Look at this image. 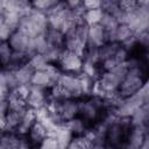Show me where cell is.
Returning <instances> with one entry per match:
<instances>
[{
  "mask_svg": "<svg viewBox=\"0 0 149 149\" xmlns=\"http://www.w3.org/2000/svg\"><path fill=\"white\" fill-rule=\"evenodd\" d=\"M72 99H81L84 98V92H83V86L80 83V79L78 74H72V73H65L63 72L58 83Z\"/></svg>",
  "mask_w": 149,
  "mask_h": 149,
  "instance_id": "obj_1",
  "label": "cell"
},
{
  "mask_svg": "<svg viewBox=\"0 0 149 149\" xmlns=\"http://www.w3.org/2000/svg\"><path fill=\"white\" fill-rule=\"evenodd\" d=\"M83 58L81 56H79L76 52L69 51V50H64L59 62H58V66L61 68V70L65 73H72V74H78L81 72L83 69Z\"/></svg>",
  "mask_w": 149,
  "mask_h": 149,
  "instance_id": "obj_2",
  "label": "cell"
},
{
  "mask_svg": "<svg viewBox=\"0 0 149 149\" xmlns=\"http://www.w3.org/2000/svg\"><path fill=\"white\" fill-rule=\"evenodd\" d=\"M48 91L49 90H43V88L30 86L29 93L26 98L27 108L36 111L41 107H44L48 102Z\"/></svg>",
  "mask_w": 149,
  "mask_h": 149,
  "instance_id": "obj_3",
  "label": "cell"
},
{
  "mask_svg": "<svg viewBox=\"0 0 149 149\" xmlns=\"http://www.w3.org/2000/svg\"><path fill=\"white\" fill-rule=\"evenodd\" d=\"M58 114L63 122H68L73 118L78 116L79 104L77 99H66L58 104Z\"/></svg>",
  "mask_w": 149,
  "mask_h": 149,
  "instance_id": "obj_4",
  "label": "cell"
},
{
  "mask_svg": "<svg viewBox=\"0 0 149 149\" xmlns=\"http://www.w3.org/2000/svg\"><path fill=\"white\" fill-rule=\"evenodd\" d=\"M30 38L31 37H29L28 34H26L24 31H22L20 29H16V30L13 31V34L8 38L7 43L9 44V47L13 51L26 54V51L28 49V45H29V42H30Z\"/></svg>",
  "mask_w": 149,
  "mask_h": 149,
  "instance_id": "obj_5",
  "label": "cell"
},
{
  "mask_svg": "<svg viewBox=\"0 0 149 149\" xmlns=\"http://www.w3.org/2000/svg\"><path fill=\"white\" fill-rule=\"evenodd\" d=\"M107 34L102 26L100 24H94V26H88V37H87V43L86 45L90 47H95L100 48L105 43H107Z\"/></svg>",
  "mask_w": 149,
  "mask_h": 149,
  "instance_id": "obj_6",
  "label": "cell"
},
{
  "mask_svg": "<svg viewBox=\"0 0 149 149\" xmlns=\"http://www.w3.org/2000/svg\"><path fill=\"white\" fill-rule=\"evenodd\" d=\"M47 136H48V130L45 129V127L40 121H36L31 126L30 130L27 134V139L34 148H36Z\"/></svg>",
  "mask_w": 149,
  "mask_h": 149,
  "instance_id": "obj_7",
  "label": "cell"
},
{
  "mask_svg": "<svg viewBox=\"0 0 149 149\" xmlns=\"http://www.w3.org/2000/svg\"><path fill=\"white\" fill-rule=\"evenodd\" d=\"M36 122V115H35V112L34 109H30V108H27L26 112L23 113L22 115V119L15 130V133L20 136H27L28 132L30 130L31 126Z\"/></svg>",
  "mask_w": 149,
  "mask_h": 149,
  "instance_id": "obj_8",
  "label": "cell"
},
{
  "mask_svg": "<svg viewBox=\"0 0 149 149\" xmlns=\"http://www.w3.org/2000/svg\"><path fill=\"white\" fill-rule=\"evenodd\" d=\"M68 128L70 129V132L72 133V135L76 137V136H81L84 135L88 129H90V123L86 122L84 119H81L79 115L73 118L72 120L65 122Z\"/></svg>",
  "mask_w": 149,
  "mask_h": 149,
  "instance_id": "obj_9",
  "label": "cell"
},
{
  "mask_svg": "<svg viewBox=\"0 0 149 149\" xmlns=\"http://www.w3.org/2000/svg\"><path fill=\"white\" fill-rule=\"evenodd\" d=\"M24 111H16V109H8V112L6 113V127H5V132H14L16 130L22 115Z\"/></svg>",
  "mask_w": 149,
  "mask_h": 149,
  "instance_id": "obj_10",
  "label": "cell"
},
{
  "mask_svg": "<svg viewBox=\"0 0 149 149\" xmlns=\"http://www.w3.org/2000/svg\"><path fill=\"white\" fill-rule=\"evenodd\" d=\"M30 86L43 88V90H49L52 85H51L48 73L44 70H38V71H34V73H33Z\"/></svg>",
  "mask_w": 149,
  "mask_h": 149,
  "instance_id": "obj_11",
  "label": "cell"
},
{
  "mask_svg": "<svg viewBox=\"0 0 149 149\" xmlns=\"http://www.w3.org/2000/svg\"><path fill=\"white\" fill-rule=\"evenodd\" d=\"M15 71V77L17 80L19 85H30L31 81V77L34 73V69L29 65V63L27 62L26 64H23L22 66H20L19 69L14 70Z\"/></svg>",
  "mask_w": 149,
  "mask_h": 149,
  "instance_id": "obj_12",
  "label": "cell"
},
{
  "mask_svg": "<svg viewBox=\"0 0 149 149\" xmlns=\"http://www.w3.org/2000/svg\"><path fill=\"white\" fill-rule=\"evenodd\" d=\"M134 36L132 29L126 24V23H120L116 29H115V33H114V38H115V42L119 43V44H122L123 42H126L127 40L132 38Z\"/></svg>",
  "mask_w": 149,
  "mask_h": 149,
  "instance_id": "obj_13",
  "label": "cell"
},
{
  "mask_svg": "<svg viewBox=\"0 0 149 149\" xmlns=\"http://www.w3.org/2000/svg\"><path fill=\"white\" fill-rule=\"evenodd\" d=\"M119 47H120V44L116 43V42H107L104 45H101L99 48V51H98L99 52V64L102 61L113 57Z\"/></svg>",
  "mask_w": 149,
  "mask_h": 149,
  "instance_id": "obj_14",
  "label": "cell"
},
{
  "mask_svg": "<svg viewBox=\"0 0 149 149\" xmlns=\"http://www.w3.org/2000/svg\"><path fill=\"white\" fill-rule=\"evenodd\" d=\"M104 15V10L101 8L99 9H92V10H85L83 15V22L87 26H94L99 24Z\"/></svg>",
  "mask_w": 149,
  "mask_h": 149,
  "instance_id": "obj_15",
  "label": "cell"
},
{
  "mask_svg": "<svg viewBox=\"0 0 149 149\" xmlns=\"http://www.w3.org/2000/svg\"><path fill=\"white\" fill-rule=\"evenodd\" d=\"M28 63H29V65L34 69V71L45 70L47 66L50 64V63L47 61V58L44 57V55H43V54H38V52L31 55V56L28 58Z\"/></svg>",
  "mask_w": 149,
  "mask_h": 149,
  "instance_id": "obj_16",
  "label": "cell"
},
{
  "mask_svg": "<svg viewBox=\"0 0 149 149\" xmlns=\"http://www.w3.org/2000/svg\"><path fill=\"white\" fill-rule=\"evenodd\" d=\"M20 19H21V14L16 10H7L3 13V20H5V24L8 26L10 29L16 30L20 23Z\"/></svg>",
  "mask_w": 149,
  "mask_h": 149,
  "instance_id": "obj_17",
  "label": "cell"
},
{
  "mask_svg": "<svg viewBox=\"0 0 149 149\" xmlns=\"http://www.w3.org/2000/svg\"><path fill=\"white\" fill-rule=\"evenodd\" d=\"M12 54H13V50L10 49L9 44L7 42H1V44H0V63H1L2 68H6L9 64Z\"/></svg>",
  "mask_w": 149,
  "mask_h": 149,
  "instance_id": "obj_18",
  "label": "cell"
},
{
  "mask_svg": "<svg viewBox=\"0 0 149 149\" xmlns=\"http://www.w3.org/2000/svg\"><path fill=\"white\" fill-rule=\"evenodd\" d=\"M57 3V1H49V0H37V1H33L31 6L33 8L44 13L48 15V13L54 8V6Z\"/></svg>",
  "mask_w": 149,
  "mask_h": 149,
  "instance_id": "obj_19",
  "label": "cell"
},
{
  "mask_svg": "<svg viewBox=\"0 0 149 149\" xmlns=\"http://www.w3.org/2000/svg\"><path fill=\"white\" fill-rule=\"evenodd\" d=\"M36 148L37 149H61L57 140L54 136H50V135H48Z\"/></svg>",
  "mask_w": 149,
  "mask_h": 149,
  "instance_id": "obj_20",
  "label": "cell"
},
{
  "mask_svg": "<svg viewBox=\"0 0 149 149\" xmlns=\"http://www.w3.org/2000/svg\"><path fill=\"white\" fill-rule=\"evenodd\" d=\"M129 57H130V52H129L128 50H126V49H125L123 47H121V45L118 48V50L115 51V54H114V56H113V58L115 59V62H116L118 64H123V63H126Z\"/></svg>",
  "mask_w": 149,
  "mask_h": 149,
  "instance_id": "obj_21",
  "label": "cell"
},
{
  "mask_svg": "<svg viewBox=\"0 0 149 149\" xmlns=\"http://www.w3.org/2000/svg\"><path fill=\"white\" fill-rule=\"evenodd\" d=\"M83 7H84L85 10L99 9V8H101V1H99V0H86V1H83Z\"/></svg>",
  "mask_w": 149,
  "mask_h": 149,
  "instance_id": "obj_22",
  "label": "cell"
},
{
  "mask_svg": "<svg viewBox=\"0 0 149 149\" xmlns=\"http://www.w3.org/2000/svg\"><path fill=\"white\" fill-rule=\"evenodd\" d=\"M13 29H10L8 26L3 24L1 28H0V41L1 42H7L8 38L10 37V35L13 34Z\"/></svg>",
  "mask_w": 149,
  "mask_h": 149,
  "instance_id": "obj_23",
  "label": "cell"
},
{
  "mask_svg": "<svg viewBox=\"0 0 149 149\" xmlns=\"http://www.w3.org/2000/svg\"><path fill=\"white\" fill-rule=\"evenodd\" d=\"M5 24V20H3V14H1L0 13V28L2 27Z\"/></svg>",
  "mask_w": 149,
  "mask_h": 149,
  "instance_id": "obj_24",
  "label": "cell"
},
{
  "mask_svg": "<svg viewBox=\"0 0 149 149\" xmlns=\"http://www.w3.org/2000/svg\"><path fill=\"white\" fill-rule=\"evenodd\" d=\"M0 149H3V148H2V147H1V146H0Z\"/></svg>",
  "mask_w": 149,
  "mask_h": 149,
  "instance_id": "obj_25",
  "label": "cell"
},
{
  "mask_svg": "<svg viewBox=\"0 0 149 149\" xmlns=\"http://www.w3.org/2000/svg\"><path fill=\"white\" fill-rule=\"evenodd\" d=\"M33 149H37V148H33Z\"/></svg>",
  "mask_w": 149,
  "mask_h": 149,
  "instance_id": "obj_26",
  "label": "cell"
}]
</instances>
